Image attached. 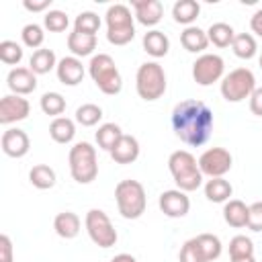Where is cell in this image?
Wrapping results in <instances>:
<instances>
[{
    "label": "cell",
    "mask_w": 262,
    "mask_h": 262,
    "mask_svg": "<svg viewBox=\"0 0 262 262\" xmlns=\"http://www.w3.org/2000/svg\"><path fill=\"white\" fill-rule=\"evenodd\" d=\"M215 119L213 111L196 98L180 100L172 108V129L190 147H201L209 141Z\"/></svg>",
    "instance_id": "obj_1"
},
{
    "label": "cell",
    "mask_w": 262,
    "mask_h": 262,
    "mask_svg": "<svg viewBox=\"0 0 262 262\" xmlns=\"http://www.w3.org/2000/svg\"><path fill=\"white\" fill-rule=\"evenodd\" d=\"M168 168L176 186L184 192L196 190L203 184V172L199 168V160L186 149L172 151L168 158Z\"/></svg>",
    "instance_id": "obj_2"
},
{
    "label": "cell",
    "mask_w": 262,
    "mask_h": 262,
    "mask_svg": "<svg viewBox=\"0 0 262 262\" xmlns=\"http://www.w3.org/2000/svg\"><path fill=\"white\" fill-rule=\"evenodd\" d=\"M115 201L119 207V213L125 219H137L143 215L145 205H147V196H145V188L139 180H121L115 186Z\"/></svg>",
    "instance_id": "obj_3"
},
{
    "label": "cell",
    "mask_w": 262,
    "mask_h": 262,
    "mask_svg": "<svg viewBox=\"0 0 262 262\" xmlns=\"http://www.w3.org/2000/svg\"><path fill=\"white\" fill-rule=\"evenodd\" d=\"M88 72H90V78L94 80V84L98 86V90H102L104 94L113 96V94L121 92V88H123L121 72L108 53L92 55V59L88 63Z\"/></svg>",
    "instance_id": "obj_4"
},
{
    "label": "cell",
    "mask_w": 262,
    "mask_h": 262,
    "mask_svg": "<svg viewBox=\"0 0 262 262\" xmlns=\"http://www.w3.org/2000/svg\"><path fill=\"white\" fill-rule=\"evenodd\" d=\"M135 90L139 98L151 102L164 96L166 92V74L158 61H145L137 68L135 74Z\"/></svg>",
    "instance_id": "obj_5"
},
{
    "label": "cell",
    "mask_w": 262,
    "mask_h": 262,
    "mask_svg": "<svg viewBox=\"0 0 262 262\" xmlns=\"http://www.w3.org/2000/svg\"><path fill=\"white\" fill-rule=\"evenodd\" d=\"M70 174L78 184H90L98 176L96 149L88 141H80L70 149Z\"/></svg>",
    "instance_id": "obj_6"
},
{
    "label": "cell",
    "mask_w": 262,
    "mask_h": 262,
    "mask_svg": "<svg viewBox=\"0 0 262 262\" xmlns=\"http://www.w3.org/2000/svg\"><path fill=\"white\" fill-rule=\"evenodd\" d=\"M106 39L113 45H127L135 37L131 10L125 4H113L106 10Z\"/></svg>",
    "instance_id": "obj_7"
},
{
    "label": "cell",
    "mask_w": 262,
    "mask_h": 262,
    "mask_svg": "<svg viewBox=\"0 0 262 262\" xmlns=\"http://www.w3.org/2000/svg\"><path fill=\"white\" fill-rule=\"evenodd\" d=\"M256 90V78L248 68H235L221 80V96L227 102H242Z\"/></svg>",
    "instance_id": "obj_8"
},
{
    "label": "cell",
    "mask_w": 262,
    "mask_h": 262,
    "mask_svg": "<svg viewBox=\"0 0 262 262\" xmlns=\"http://www.w3.org/2000/svg\"><path fill=\"white\" fill-rule=\"evenodd\" d=\"M84 225H86V231H88L90 239L98 248H111V246L117 244V229L113 227L108 215L102 209H90L86 213Z\"/></svg>",
    "instance_id": "obj_9"
},
{
    "label": "cell",
    "mask_w": 262,
    "mask_h": 262,
    "mask_svg": "<svg viewBox=\"0 0 262 262\" xmlns=\"http://www.w3.org/2000/svg\"><path fill=\"white\" fill-rule=\"evenodd\" d=\"M223 70H225V63H223L221 55L203 53L192 63V78H194V82L199 86H211L213 82L223 78Z\"/></svg>",
    "instance_id": "obj_10"
},
{
    "label": "cell",
    "mask_w": 262,
    "mask_h": 262,
    "mask_svg": "<svg viewBox=\"0 0 262 262\" xmlns=\"http://www.w3.org/2000/svg\"><path fill=\"white\" fill-rule=\"evenodd\" d=\"M231 162H233V158L225 147H209L199 158V168H201L203 176L223 178V174H227L231 170Z\"/></svg>",
    "instance_id": "obj_11"
},
{
    "label": "cell",
    "mask_w": 262,
    "mask_h": 262,
    "mask_svg": "<svg viewBox=\"0 0 262 262\" xmlns=\"http://www.w3.org/2000/svg\"><path fill=\"white\" fill-rule=\"evenodd\" d=\"M160 211L166 215V217H172V219H180L184 217L188 211H190V199L186 196L184 190L180 188H172V190H164L160 194Z\"/></svg>",
    "instance_id": "obj_12"
},
{
    "label": "cell",
    "mask_w": 262,
    "mask_h": 262,
    "mask_svg": "<svg viewBox=\"0 0 262 262\" xmlns=\"http://www.w3.org/2000/svg\"><path fill=\"white\" fill-rule=\"evenodd\" d=\"M31 113V104L27 98L18 96V94H6L0 100V123L2 125H10L16 121H25Z\"/></svg>",
    "instance_id": "obj_13"
},
{
    "label": "cell",
    "mask_w": 262,
    "mask_h": 262,
    "mask_svg": "<svg viewBox=\"0 0 262 262\" xmlns=\"http://www.w3.org/2000/svg\"><path fill=\"white\" fill-rule=\"evenodd\" d=\"M0 145H2V151L8 156V158H23L29 154V147H31V139L29 135L18 129V127H10L2 133V139H0Z\"/></svg>",
    "instance_id": "obj_14"
},
{
    "label": "cell",
    "mask_w": 262,
    "mask_h": 262,
    "mask_svg": "<svg viewBox=\"0 0 262 262\" xmlns=\"http://www.w3.org/2000/svg\"><path fill=\"white\" fill-rule=\"evenodd\" d=\"M6 84L12 90V94L25 96L37 88V74L31 68H12L6 76Z\"/></svg>",
    "instance_id": "obj_15"
},
{
    "label": "cell",
    "mask_w": 262,
    "mask_h": 262,
    "mask_svg": "<svg viewBox=\"0 0 262 262\" xmlns=\"http://www.w3.org/2000/svg\"><path fill=\"white\" fill-rule=\"evenodd\" d=\"M131 6L135 10L137 23H141L145 27H154L162 20L164 6L160 0H131Z\"/></svg>",
    "instance_id": "obj_16"
},
{
    "label": "cell",
    "mask_w": 262,
    "mask_h": 262,
    "mask_svg": "<svg viewBox=\"0 0 262 262\" xmlns=\"http://www.w3.org/2000/svg\"><path fill=\"white\" fill-rule=\"evenodd\" d=\"M55 72H57V80H59L61 84H66V86H78V84L82 82V78H84V66H82V61H80L78 57H74V55L61 57V59L57 61Z\"/></svg>",
    "instance_id": "obj_17"
},
{
    "label": "cell",
    "mask_w": 262,
    "mask_h": 262,
    "mask_svg": "<svg viewBox=\"0 0 262 262\" xmlns=\"http://www.w3.org/2000/svg\"><path fill=\"white\" fill-rule=\"evenodd\" d=\"M111 158L117 162V164H131L139 158V141L133 137V135H125L115 143V147L108 151Z\"/></svg>",
    "instance_id": "obj_18"
},
{
    "label": "cell",
    "mask_w": 262,
    "mask_h": 262,
    "mask_svg": "<svg viewBox=\"0 0 262 262\" xmlns=\"http://www.w3.org/2000/svg\"><path fill=\"white\" fill-rule=\"evenodd\" d=\"M53 229L59 237L63 239H74L78 233H80V217L72 211H63V213H57L55 219H53Z\"/></svg>",
    "instance_id": "obj_19"
},
{
    "label": "cell",
    "mask_w": 262,
    "mask_h": 262,
    "mask_svg": "<svg viewBox=\"0 0 262 262\" xmlns=\"http://www.w3.org/2000/svg\"><path fill=\"white\" fill-rule=\"evenodd\" d=\"M180 43L186 51L190 53H201L209 47V37H207V31L199 29V27H186L182 33H180Z\"/></svg>",
    "instance_id": "obj_20"
},
{
    "label": "cell",
    "mask_w": 262,
    "mask_h": 262,
    "mask_svg": "<svg viewBox=\"0 0 262 262\" xmlns=\"http://www.w3.org/2000/svg\"><path fill=\"white\" fill-rule=\"evenodd\" d=\"M223 219L227 225L239 229L248 225V205L239 199H229L223 207Z\"/></svg>",
    "instance_id": "obj_21"
},
{
    "label": "cell",
    "mask_w": 262,
    "mask_h": 262,
    "mask_svg": "<svg viewBox=\"0 0 262 262\" xmlns=\"http://www.w3.org/2000/svg\"><path fill=\"white\" fill-rule=\"evenodd\" d=\"M68 49L74 57H86L96 49V35H84L78 31H72L68 35Z\"/></svg>",
    "instance_id": "obj_22"
},
{
    "label": "cell",
    "mask_w": 262,
    "mask_h": 262,
    "mask_svg": "<svg viewBox=\"0 0 262 262\" xmlns=\"http://www.w3.org/2000/svg\"><path fill=\"white\" fill-rule=\"evenodd\" d=\"M143 49L151 57H164L170 49V39L162 31H147L143 35Z\"/></svg>",
    "instance_id": "obj_23"
},
{
    "label": "cell",
    "mask_w": 262,
    "mask_h": 262,
    "mask_svg": "<svg viewBox=\"0 0 262 262\" xmlns=\"http://www.w3.org/2000/svg\"><path fill=\"white\" fill-rule=\"evenodd\" d=\"M199 12H201V4H199L196 0H178V2L172 6V16H174V20L180 23V25H186V27H190V25L196 20Z\"/></svg>",
    "instance_id": "obj_24"
},
{
    "label": "cell",
    "mask_w": 262,
    "mask_h": 262,
    "mask_svg": "<svg viewBox=\"0 0 262 262\" xmlns=\"http://www.w3.org/2000/svg\"><path fill=\"white\" fill-rule=\"evenodd\" d=\"M231 194H233V186L225 178H211L205 184V196L211 203H227Z\"/></svg>",
    "instance_id": "obj_25"
},
{
    "label": "cell",
    "mask_w": 262,
    "mask_h": 262,
    "mask_svg": "<svg viewBox=\"0 0 262 262\" xmlns=\"http://www.w3.org/2000/svg\"><path fill=\"white\" fill-rule=\"evenodd\" d=\"M49 135L57 143H70L74 139V135H76V125L68 117H57L49 125Z\"/></svg>",
    "instance_id": "obj_26"
},
{
    "label": "cell",
    "mask_w": 262,
    "mask_h": 262,
    "mask_svg": "<svg viewBox=\"0 0 262 262\" xmlns=\"http://www.w3.org/2000/svg\"><path fill=\"white\" fill-rule=\"evenodd\" d=\"M29 68H31L35 74H47V72H51L53 68H57V59H55L53 49L41 47V49L33 51V55H31V59H29Z\"/></svg>",
    "instance_id": "obj_27"
},
{
    "label": "cell",
    "mask_w": 262,
    "mask_h": 262,
    "mask_svg": "<svg viewBox=\"0 0 262 262\" xmlns=\"http://www.w3.org/2000/svg\"><path fill=\"white\" fill-rule=\"evenodd\" d=\"M207 37H209V43H213L215 47H229L235 39V31L227 23H213L207 31Z\"/></svg>",
    "instance_id": "obj_28"
},
{
    "label": "cell",
    "mask_w": 262,
    "mask_h": 262,
    "mask_svg": "<svg viewBox=\"0 0 262 262\" xmlns=\"http://www.w3.org/2000/svg\"><path fill=\"white\" fill-rule=\"evenodd\" d=\"M29 180H31V184L35 188L47 190V188H51L55 184V170L51 166H47V164H37V166L31 168Z\"/></svg>",
    "instance_id": "obj_29"
},
{
    "label": "cell",
    "mask_w": 262,
    "mask_h": 262,
    "mask_svg": "<svg viewBox=\"0 0 262 262\" xmlns=\"http://www.w3.org/2000/svg\"><path fill=\"white\" fill-rule=\"evenodd\" d=\"M121 137H123V131L117 123H104L96 131V143H98V147H102L106 151H111Z\"/></svg>",
    "instance_id": "obj_30"
},
{
    "label": "cell",
    "mask_w": 262,
    "mask_h": 262,
    "mask_svg": "<svg viewBox=\"0 0 262 262\" xmlns=\"http://www.w3.org/2000/svg\"><path fill=\"white\" fill-rule=\"evenodd\" d=\"M231 49L237 57L242 59H252L258 51V45H256V39L250 35V33H237L233 43H231Z\"/></svg>",
    "instance_id": "obj_31"
},
{
    "label": "cell",
    "mask_w": 262,
    "mask_h": 262,
    "mask_svg": "<svg viewBox=\"0 0 262 262\" xmlns=\"http://www.w3.org/2000/svg\"><path fill=\"white\" fill-rule=\"evenodd\" d=\"M39 104H41V111H43L45 115L55 117V119L66 111V98H63L59 92H45V94L41 96Z\"/></svg>",
    "instance_id": "obj_32"
},
{
    "label": "cell",
    "mask_w": 262,
    "mask_h": 262,
    "mask_svg": "<svg viewBox=\"0 0 262 262\" xmlns=\"http://www.w3.org/2000/svg\"><path fill=\"white\" fill-rule=\"evenodd\" d=\"M196 242H199V246H201L207 262H213V260H217L221 256L223 246H221V239L217 235H213V233H201V235H196Z\"/></svg>",
    "instance_id": "obj_33"
},
{
    "label": "cell",
    "mask_w": 262,
    "mask_h": 262,
    "mask_svg": "<svg viewBox=\"0 0 262 262\" xmlns=\"http://www.w3.org/2000/svg\"><path fill=\"white\" fill-rule=\"evenodd\" d=\"M100 29V16L96 12H80L74 20V31L78 33H84V35H96Z\"/></svg>",
    "instance_id": "obj_34"
},
{
    "label": "cell",
    "mask_w": 262,
    "mask_h": 262,
    "mask_svg": "<svg viewBox=\"0 0 262 262\" xmlns=\"http://www.w3.org/2000/svg\"><path fill=\"white\" fill-rule=\"evenodd\" d=\"M100 119H102V108L98 104L86 102V104H82V106L76 108V121L82 127H94Z\"/></svg>",
    "instance_id": "obj_35"
},
{
    "label": "cell",
    "mask_w": 262,
    "mask_h": 262,
    "mask_svg": "<svg viewBox=\"0 0 262 262\" xmlns=\"http://www.w3.org/2000/svg\"><path fill=\"white\" fill-rule=\"evenodd\" d=\"M20 37H23V43H25L27 47H31V49L37 51V49H41V45H43L45 33H43V27H41V25H37V23H29V25L23 27Z\"/></svg>",
    "instance_id": "obj_36"
},
{
    "label": "cell",
    "mask_w": 262,
    "mask_h": 262,
    "mask_svg": "<svg viewBox=\"0 0 262 262\" xmlns=\"http://www.w3.org/2000/svg\"><path fill=\"white\" fill-rule=\"evenodd\" d=\"M250 256H254V244H252V239L246 237V235L231 237V242H229V260L250 258Z\"/></svg>",
    "instance_id": "obj_37"
},
{
    "label": "cell",
    "mask_w": 262,
    "mask_h": 262,
    "mask_svg": "<svg viewBox=\"0 0 262 262\" xmlns=\"http://www.w3.org/2000/svg\"><path fill=\"white\" fill-rule=\"evenodd\" d=\"M0 59L6 66H16L23 59V47L16 41H10V39L0 41Z\"/></svg>",
    "instance_id": "obj_38"
},
{
    "label": "cell",
    "mask_w": 262,
    "mask_h": 262,
    "mask_svg": "<svg viewBox=\"0 0 262 262\" xmlns=\"http://www.w3.org/2000/svg\"><path fill=\"white\" fill-rule=\"evenodd\" d=\"M43 25H45V29L51 31V33H61V31L68 29L70 18H68V14H66L63 10H49V12L45 14V18H43Z\"/></svg>",
    "instance_id": "obj_39"
},
{
    "label": "cell",
    "mask_w": 262,
    "mask_h": 262,
    "mask_svg": "<svg viewBox=\"0 0 262 262\" xmlns=\"http://www.w3.org/2000/svg\"><path fill=\"white\" fill-rule=\"evenodd\" d=\"M178 258H180V262H207L205 254H203V250H201V246L196 242V237L184 242V246L180 248V256Z\"/></svg>",
    "instance_id": "obj_40"
},
{
    "label": "cell",
    "mask_w": 262,
    "mask_h": 262,
    "mask_svg": "<svg viewBox=\"0 0 262 262\" xmlns=\"http://www.w3.org/2000/svg\"><path fill=\"white\" fill-rule=\"evenodd\" d=\"M248 227L252 231H262V201L248 205Z\"/></svg>",
    "instance_id": "obj_41"
},
{
    "label": "cell",
    "mask_w": 262,
    "mask_h": 262,
    "mask_svg": "<svg viewBox=\"0 0 262 262\" xmlns=\"http://www.w3.org/2000/svg\"><path fill=\"white\" fill-rule=\"evenodd\" d=\"M0 262H12V242L6 233L0 235Z\"/></svg>",
    "instance_id": "obj_42"
},
{
    "label": "cell",
    "mask_w": 262,
    "mask_h": 262,
    "mask_svg": "<svg viewBox=\"0 0 262 262\" xmlns=\"http://www.w3.org/2000/svg\"><path fill=\"white\" fill-rule=\"evenodd\" d=\"M250 111L254 115L262 117V86L252 92V96H250Z\"/></svg>",
    "instance_id": "obj_43"
},
{
    "label": "cell",
    "mask_w": 262,
    "mask_h": 262,
    "mask_svg": "<svg viewBox=\"0 0 262 262\" xmlns=\"http://www.w3.org/2000/svg\"><path fill=\"white\" fill-rule=\"evenodd\" d=\"M51 4V0H25L23 6L31 12H41V10H47Z\"/></svg>",
    "instance_id": "obj_44"
},
{
    "label": "cell",
    "mask_w": 262,
    "mask_h": 262,
    "mask_svg": "<svg viewBox=\"0 0 262 262\" xmlns=\"http://www.w3.org/2000/svg\"><path fill=\"white\" fill-rule=\"evenodd\" d=\"M250 29H252V33H256L258 37H262V8H258V10L252 14V18H250Z\"/></svg>",
    "instance_id": "obj_45"
},
{
    "label": "cell",
    "mask_w": 262,
    "mask_h": 262,
    "mask_svg": "<svg viewBox=\"0 0 262 262\" xmlns=\"http://www.w3.org/2000/svg\"><path fill=\"white\" fill-rule=\"evenodd\" d=\"M111 262H137V260H135L131 254H117Z\"/></svg>",
    "instance_id": "obj_46"
},
{
    "label": "cell",
    "mask_w": 262,
    "mask_h": 262,
    "mask_svg": "<svg viewBox=\"0 0 262 262\" xmlns=\"http://www.w3.org/2000/svg\"><path fill=\"white\" fill-rule=\"evenodd\" d=\"M229 262H256V258L254 256H250V258H235V260H229Z\"/></svg>",
    "instance_id": "obj_47"
},
{
    "label": "cell",
    "mask_w": 262,
    "mask_h": 262,
    "mask_svg": "<svg viewBox=\"0 0 262 262\" xmlns=\"http://www.w3.org/2000/svg\"><path fill=\"white\" fill-rule=\"evenodd\" d=\"M258 63H260V70H262V53H260V57H258Z\"/></svg>",
    "instance_id": "obj_48"
}]
</instances>
